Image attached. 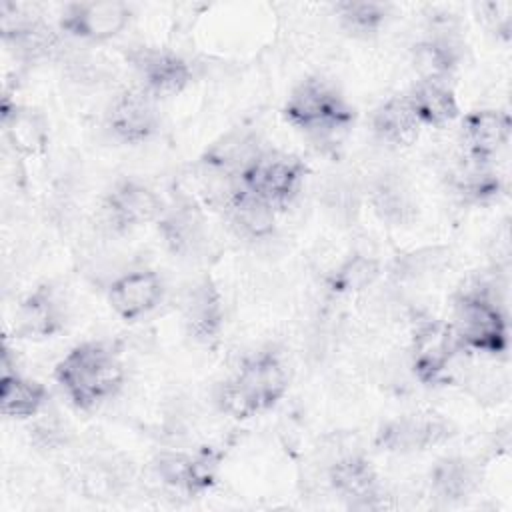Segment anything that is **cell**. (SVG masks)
I'll return each mask as SVG.
<instances>
[{
	"label": "cell",
	"mask_w": 512,
	"mask_h": 512,
	"mask_svg": "<svg viewBox=\"0 0 512 512\" xmlns=\"http://www.w3.org/2000/svg\"><path fill=\"white\" fill-rule=\"evenodd\" d=\"M406 96L422 128H444L460 114L456 94L448 82L418 80Z\"/></svg>",
	"instance_id": "20"
},
{
	"label": "cell",
	"mask_w": 512,
	"mask_h": 512,
	"mask_svg": "<svg viewBox=\"0 0 512 512\" xmlns=\"http://www.w3.org/2000/svg\"><path fill=\"white\" fill-rule=\"evenodd\" d=\"M2 128L8 144L18 156H40L48 148L50 130L46 116L30 106L2 102Z\"/></svg>",
	"instance_id": "18"
},
{
	"label": "cell",
	"mask_w": 512,
	"mask_h": 512,
	"mask_svg": "<svg viewBox=\"0 0 512 512\" xmlns=\"http://www.w3.org/2000/svg\"><path fill=\"white\" fill-rule=\"evenodd\" d=\"M478 484V472L466 458L450 456L436 462L430 470V490L442 502H460L468 498Z\"/></svg>",
	"instance_id": "25"
},
{
	"label": "cell",
	"mask_w": 512,
	"mask_h": 512,
	"mask_svg": "<svg viewBox=\"0 0 512 512\" xmlns=\"http://www.w3.org/2000/svg\"><path fill=\"white\" fill-rule=\"evenodd\" d=\"M152 470L164 486L188 496L204 494L216 484V462L206 454L160 452L152 460Z\"/></svg>",
	"instance_id": "13"
},
{
	"label": "cell",
	"mask_w": 512,
	"mask_h": 512,
	"mask_svg": "<svg viewBox=\"0 0 512 512\" xmlns=\"http://www.w3.org/2000/svg\"><path fill=\"white\" fill-rule=\"evenodd\" d=\"M490 162H478L464 154V162L450 172L452 188L470 202H488L500 194V178L488 168Z\"/></svg>",
	"instance_id": "27"
},
{
	"label": "cell",
	"mask_w": 512,
	"mask_h": 512,
	"mask_svg": "<svg viewBox=\"0 0 512 512\" xmlns=\"http://www.w3.org/2000/svg\"><path fill=\"white\" fill-rule=\"evenodd\" d=\"M460 346L500 356L508 350V320L496 298L486 288H470L454 302V324H450Z\"/></svg>",
	"instance_id": "4"
},
{
	"label": "cell",
	"mask_w": 512,
	"mask_h": 512,
	"mask_svg": "<svg viewBox=\"0 0 512 512\" xmlns=\"http://www.w3.org/2000/svg\"><path fill=\"white\" fill-rule=\"evenodd\" d=\"M48 402V390L44 384L12 372H2L0 380V410L14 420H26L38 416Z\"/></svg>",
	"instance_id": "24"
},
{
	"label": "cell",
	"mask_w": 512,
	"mask_h": 512,
	"mask_svg": "<svg viewBox=\"0 0 512 512\" xmlns=\"http://www.w3.org/2000/svg\"><path fill=\"white\" fill-rule=\"evenodd\" d=\"M142 88L154 98L180 94L192 82V66L180 54L168 48L140 46L128 54Z\"/></svg>",
	"instance_id": "8"
},
{
	"label": "cell",
	"mask_w": 512,
	"mask_h": 512,
	"mask_svg": "<svg viewBox=\"0 0 512 512\" xmlns=\"http://www.w3.org/2000/svg\"><path fill=\"white\" fill-rule=\"evenodd\" d=\"M452 436V426L436 414H406L386 422L376 436L382 450L396 454L424 452L444 444Z\"/></svg>",
	"instance_id": "9"
},
{
	"label": "cell",
	"mask_w": 512,
	"mask_h": 512,
	"mask_svg": "<svg viewBox=\"0 0 512 512\" xmlns=\"http://www.w3.org/2000/svg\"><path fill=\"white\" fill-rule=\"evenodd\" d=\"M512 132V120L506 110L480 108L462 120L464 154L478 162L494 160L506 148Z\"/></svg>",
	"instance_id": "14"
},
{
	"label": "cell",
	"mask_w": 512,
	"mask_h": 512,
	"mask_svg": "<svg viewBox=\"0 0 512 512\" xmlns=\"http://www.w3.org/2000/svg\"><path fill=\"white\" fill-rule=\"evenodd\" d=\"M378 262L364 254H354L336 266L328 278V286L336 294H352L368 288L378 278Z\"/></svg>",
	"instance_id": "29"
},
{
	"label": "cell",
	"mask_w": 512,
	"mask_h": 512,
	"mask_svg": "<svg viewBox=\"0 0 512 512\" xmlns=\"http://www.w3.org/2000/svg\"><path fill=\"white\" fill-rule=\"evenodd\" d=\"M334 10L340 26L354 36L376 34L388 16V8L380 2H340Z\"/></svg>",
	"instance_id": "30"
},
{
	"label": "cell",
	"mask_w": 512,
	"mask_h": 512,
	"mask_svg": "<svg viewBox=\"0 0 512 512\" xmlns=\"http://www.w3.org/2000/svg\"><path fill=\"white\" fill-rule=\"evenodd\" d=\"M480 10L484 12V18L492 24V28L496 32L508 34V30H510V4L508 2L482 4Z\"/></svg>",
	"instance_id": "31"
},
{
	"label": "cell",
	"mask_w": 512,
	"mask_h": 512,
	"mask_svg": "<svg viewBox=\"0 0 512 512\" xmlns=\"http://www.w3.org/2000/svg\"><path fill=\"white\" fill-rule=\"evenodd\" d=\"M282 114L290 126L318 142L338 138L354 122V108L322 78L302 80L290 92Z\"/></svg>",
	"instance_id": "3"
},
{
	"label": "cell",
	"mask_w": 512,
	"mask_h": 512,
	"mask_svg": "<svg viewBox=\"0 0 512 512\" xmlns=\"http://www.w3.org/2000/svg\"><path fill=\"white\" fill-rule=\"evenodd\" d=\"M228 216L238 234L250 240H262L272 236L276 228V208L262 198L250 194L242 186L230 190L224 198Z\"/></svg>",
	"instance_id": "21"
},
{
	"label": "cell",
	"mask_w": 512,
	"mask_h": 512,
	"mask_svg": "<svg viewBox=\"0 0 512 512\" xmlns=\"http://www.w3.org/2000/svg\"><path fill=\"white\" fill-rule=\"evenodd\" d=\"M370 202L374 212L390 224H404L414 214L410 190L396 176H382L378 182H374Z\"/></svg>",
	"instance_id": "28"
},
{
	"label": "cell",
	"mask_w": 512,
	"mask_h": 512,
	"mask_svg": "<svg viewBox=\"0 0 512 512\" xmlns=\"http://www.w3.org/2000/svg\"><path fill=\"white\" fill-rule=\"evenodd\" d=\"M104 212L112 226L130 230L160 220L164 214L162 198L136 178L118 180L104 198Z\"/></svg>",
	"instance_id": "11"
},
{
	"label": "cell",
	"mask_w": 512,
	"mask_h": 512,
	"mask_svg": "<svg viewBox=\"0 0 512 512\" xmlns=\"http://www.w3.org/2000/svg\"><path fill=\"white\" fill-rule=\"evenodd\" d=\"M132 8L126 2H72L60 12L58 26L72 38L106 42L118 36L130 22Z\"/></svg>",
	"instance_id": "7"
},
{
	"label": "cell",
	"mask_w": 512,
	"mask_h": 512,
	"mask_svg": "<svg viewBox=\"0 0 512 512\" xmlns=\"http://www.w3.org/2000/svg\"><path fill=\"white\" fill-rule=\"evenodd\" d=\"M158 224L166 246L174 254H192L204 242V222L192 204L164 212Z\"/></svg>",
	"instance_id": "26"
},
{
	"label": "cell",
	"mask_w": 512,
	"mask_h": 512,
	"mask_svg": "<svg viewBox=\"0 0 512 512\" xmlns=\"http://www.w3.org/2000/svg\"><path fill=\"white\" fill-rule=\"evenodd\" d=\"M304 178L306 166L296 156L262 152L260 158L238 180L244 190L278 210L286 208L298 196Z\"/></svg>",
	"instance_id": "5"
},
{
	"label": "cell",
	"mask_w": 512,
	"mask_h": 512,
	"mask_svg": "<svg viewBox=\"0 0 512 512\" xmlns=\"http://www.w3.org/2000/svg\"><path fill=\"white\" fill-rule=\"evenodd\" d=\"M372 128L382 142H388L394 146H408L416 142L422 130V126L418 124L410 108L406 94H396L386 102H382L374 110Z\"/></svg>",
	"instance_id": "23"
},
{
	"label": "cell",
	"mask_w": 512,
	"mask_h": 512,
	"mask_svg": "<svg viewBox=\"0 0 512 512\" xmlns=\"http://www.w3.org/2000/svg\"><path fill=\"white\" fill-rule=\"evenodd\" d=\"M288 390V368L276 352L264 350L246 356L238 370L218 386V408L246 420L270 410Z\"/></svg>",
	"instance_id": "2"
},
{
	"label": "cell",
	"mask_w": 512,
	"mask_h": 512,
	"mask_svg": "<svg viewBox=\"0 0 512 512\" xmlns=\"http://www.w3.org/2000/svg\"><path fill=\"white\" fill-rule=\"evenodd\" d=\"M64 318V306L54 288L40 284L20 300L14 314V334L28 340H46L64 328Z\"/></svg>",
	"instance_id": "16"
},
{
	"label": "cell",
	"mask_w": 512,
	"mask_h": 512,
	"mask_svg": "<svg viewBox=\"0 0 512 512\" xmlns=\"http://www.w3.org/2000/svg\"><path fill=\"white\" fill-rule=\"evenodd\" d=\"M460 64V46L452 36L434 34L412 48V68L420 80L448 82Z\"/></svg>",
	"instance_id": "22"
},
{
	"label": "cell",
	"mask_w": 512,
	"mask_h": 512,
	"mask_svg": "<svg viewBox=\"0 0 512 512\" xmlns=\"http://www.w3.org/2000/svg\"><path fill=\"white\" fill-rule=\"evenodd\" d=\"M182 322L186 334L200 342L210 344L218 338L224 324V306L216 286L204 278L196 282L184 296Z\"/></svg>",
	"instance_id": "17"
},
{
	"label": "cell",
	"mask_w": 512,
	"mask_h": 512,
	"mask_svg": "<svg viewBox=\"0 0 512 512\" xmlns=\"http://www.w3.org/2000/svg\"><path fill=\"white\" fill-rule=\"evenodd\" d=\"M164 298L162 278L148 268L130 270L108 286V304L112 312L126 320L136 322L154 312Z\"/></svg>",
	"instance_id": "12"
},
{
	"label": "cell",
	"mask_w": 512,
	"mask_h": 512,
	"mask_svg": "<svg viewBox=\"0 0 512 512\" xmlns=\"http://www.w3.org/2000/svg\"><path fill=\"white\" fill-rule=\"evenodd\" d=\"M124 364L106 342H82L56 364L54 378L78 410H92L110 400L124 384Z\"/></svg>",
	"instance_id": "1"
},
{
	"label": "cell",
	"mask_w": 512,
	"mask_h": 512,
	"mask_svg": "<svg viewBox=\"0 0 512 512\" xmlns=\"http://www.w3.org/2000/svg\"><path fill=\"white\" fill-rule=\"evenodd\" d=\"M460 342L450 324L436 318L416 320L412 330V370L422 384L446 382Z\"/></svg>",
	"instance_id": "6"
},
{
	"label": "cell",
	"mask_w": 512,
	"mask_h": 512,
	"mask_svg": "<svg viewBox=\"0 0 512 512\" xmlns=\"http://www.w3.org/2000/svg\"><path fill=\"white\" fill-rule=\"evenodd\" d=\"M106 124L110 132L126 144L146 142L156 134L160 126L156 98L150 96L144 88H130L120 92L108 108Z\"/></svg>",
	"instance_id": "10"
},
{
	"label": "cell",
	"mask_w": 512,
	"mask_h": 512,
	"mask_svg": "<svg viewBox=\"0 0 512 512\" xmlns=\"http://www.w3.org/2000/svg\"><path fill=\"white\" fill-rule=\"evenodd\" d=\"M328 484L352 508H376L382 496L374 466L360 454L334 460L328 468Z\"/></svg>",
	"instance_id": "15"
},
{
	"label": "cell",
	"mask_w": 512,
	"mask_h": 512,
	"mask_svg": "<svg viewBox=\"0 0 512 512\" xmlns=\"http://www.w3.org/2000/svg\"><path fill=\"white\" fill-rule=\"evenodd\" d=\"M262 152L256 134L232 130L208 146L202 156V166L224 178H240Z\"/></svg>",
	"instance_id": "19"
}]
</instances>
